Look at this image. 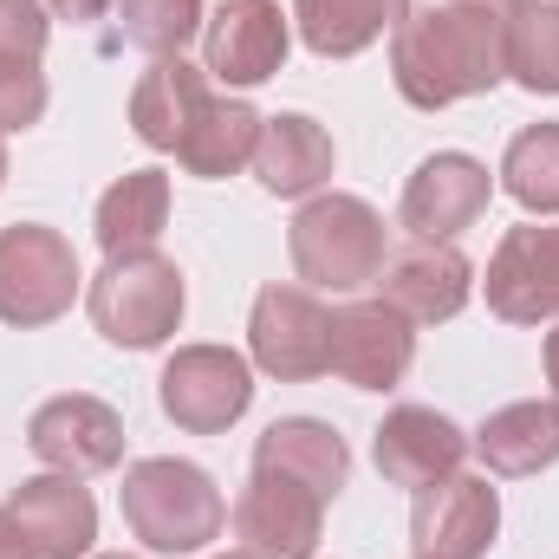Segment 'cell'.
Here are the masks:
<instances>
[{"mask_svg": "<svg viewBox=\"0 0 559 559\" xmlns=\"http://www.w3.org/2000/svg\"><path fill=\"white\" fill-rule=\"evenodd\" d=\"M462 7H488V13H514V7H527V0H462Z\"/></svg>", "mask_w": 559, "mask_h": 559, "instance_id": "33", "label": "cell"}, {"mask_svg": "<svg viewBox=\"0 0 559 559\" xmlns=\"http://www.w3.org/2000/svg\"><path fill=\"white\" fill-rule=\"evenodd\" d=\"M411 13V0H293L299 39L319 59H358L365 46H378L384 33H397Z\"/></svg>", "mask_w": 559, "mask_h": 559, "instance_id": "23", "label": "cell"}, {"mask_svg": "<svg viewBox=\"0 0 559 559\" xmlns=\"http://www.w3.org/2000/svg\"><path fill=\"white\" fill-rule=\"evenodd\" d=\"M209 98H215V79L202 66H189V59H150V72L131 85V131L150 150H169L176 156L182 131L195 124V111Z\"/></svg>", "mask_w": 559, "mask_h": 559, "instance_id": "20", "label": "cell"}, {"mask_svg": "<svg viewBox=\"0 0 559 559\" xmlns=\"http://www.w3.org/2000/svg\"><path fill=\"white\" fill-rule=\"evenodd\" d=\"M332 352V312L312 286H261L254 293V319H248V358L280 378V384H306L325 371Z\"/></svg>", "mask_w": 559, "mask_h": 559, "instance_id": "7", "label": "cell"}, {"mask_svg": "<svg viewBox=\"0 0 559 559\" xmlns=\"http://www.w3.org/2000/svg\"><path fill=\"white\" fill-rule=\"evenodd\" d=\"M0 514L13 521L26 559H85L98 540V501H92V488H79V475L46 468V475L20 481L0 501Z\"/></svg>", "mask_w": 559, "mask_h": 559, "instance_id": "14", "label": "cell"}, {"mask_svg": "<svg viewBox=\"0 0 559 559\" xmlns=\"http://www.w3.org/2000/svg\"><path fill=\"white\" fill-rule=\"evenodd\" d=\"M118 46L150 59H182V46L202 33V0H111Z\"/></svg>", "mask_w": 559, "mask_h": 559, "instance_id": "26", "label": "cell"}, {"mask_svg": "<svg viewBox=\"0 0 559 559\" xmlns=\"http://www.w3.org/2000/svg\"><path fill=\"white\" fill-rule=\"evenodd\" d=\"M156 404H163V417L176 423V429H189V436H222L228 423L248 417L254 371L228 345H182L163 365V378H156Z\"/></svg>", "mask_w": 559, "mask_h": 559, "instance_id": "6", "label": "cell"}, {"mask_svg": "<svg viewBox=\"0 0 559 559\" xmlns=\"http://www.w3.org/2000/svg\"><path fill=\"white\" fill-rule=\"evenodd\" d=\"M163 228H169V176L163 169H131L98 195L92 235L105 254H143V248H156Z\"/></svg>", "mask_w": 559, "mask_h": 559, "instance_id": "24", "label": "cell"}, {"mask_svg": "<svg viewBox=\"0 0 559 559\" xmlns=\"http://www.w3.org/2000/svg\"><path fill=\"white\" fill-rule=\"evenodd\" d=\"M286 254L312 293H365L391 261L384 215L365 195H306L286 228Z\"/></svg>", "mask_w": 559, "mask_h": 559, "instance_id": "3", "label": "cell"}, {"mask_svg": "<svg viewBox=\"0 0 559 559\" xmlns=\"http://www.w3.org/2000/svg\"><path fill=\"white\" fill-rule=\"evenodd\" d=\"M325 527V501L286 475L254 468V481L235 495V540L254 559H312Z\"/></svg>", "mask_w": 559, "mask_h": 559, "instance_id": "15", "label": "cell"}, {"mask_svg": "<svg viewBox=\"0 0 559 559\" xmlns=\"http://www.w3.org/2000/svg\"><path fill=\"white\" fill-rule=\"evenodd\" d=\"M26 449L52 468V475H105L124 462V417L105 404V397H85V391H66V397H46L33 417H26Z\"/></svg>", "mask_w": 559, "mask_h": 559, "instance_id": "10", "label": "cell"}, {"mask_svg": "<svg viewBox=\"0 0 559 559\" xmlns=\"http://www.w3.org/2000/svg\"><path fill=\"white\" fill-rule=\"evenodd\" d=\"M46 13H52V20H72V26H85V20H105V13H111V0H46Z\"/></svg>", "mask_w": 559, "mask_h": 559, "instance_id": "30", "label": "cell"}, {"mask_svg": "<svg viewBox=\"0 0 559 559\" xmlns=\"http://www.w3.org/2000/svg\"><path fill=\"white\" fill-rule=\"evenodd\" d=\"M85 293L79 254L59 228L46 222H13L0 228V325H52L72 312V299Z\"/></svg>", "mask_w": 559, "mask_h": 559, "instance_id": "5", "label": "cell"}, {"mask_svg": "<svg viewBox=\"0 0 559 559\" xmlns=\"http://www.w3.org/2000/svg\"><path fill=\"white\" fill-rule=\"evenodd\" d=\"M293 26L280 13V0H222L215 20H202V72L215 85H267L286 66Z\"/></svg>", "mask_w": 559, "mask_h": 559, "instance_id": "12", "label": "cell"}, {"mask_svg": "<svg viewBox=\"0 0 559 559\" xmlns=\"http://www.w3.org/2000/svg\"><path fill=\"white\" fill-rule=\"evenodd\" d=\"M254 468L286 475V481L312 488L319 501H332V495L345 488V475H352V449H345V436H338L332 423L280 417V423H267V429L254 436Z\"/></svg>", "mask_w": 559, "mask_h": 559, "instance_id": "18", "label": "cell"}, {"mask_svg": "<svg viewBox=\"0 0 559 559\" xmlns=\"http://www.w3.org/2000/svg\"><path fill=\"white\" fill-rule=\"evenodd\" d=\"M411 365H417V325L391 299H352L332 312L325 371H338L352 391H397Z\"/></svg>", "mask_w": 559, "mask_h": 559, "instance_id": "8", "label": "cell"}, {"mask_svg": "<svg viewBox=\"0 0 559 559\" xmlns=\"http://www.w3.org/2000/svg\"><path fill=\"white\" fill-rule=\"evenodd\" d=\"M501 189L527 215H559V124H527L501 156Z\"/></svg>", "mask_w": 559, "mask_h": 559, "instance_id": "27", "label": "cell"}, {"mask_svg": "<svg viewBox=\"0 0 559 559\" xmlns=\"http://www.w3.org/2000/svg\"><path fill=\"white\" fill-rule=\"evenodd\" d=\"M501 540V495L488 488V475H442L417 488L411 508V547L417 559H488Z\"/></svg>", "mask_w": 559, "mask_h": 559, "instance_id": "9", "label": "cell"}, {"mask_svg": "<svg viewBox=\"0 0 559 559\" xmlns=\"http://www.w3.org/2000/svg\"><path fill=\"white\" fill-rule=\"evenodd\" d=\"M338 150H332V131L306 111H280L261 124V143H254V176L267 195H286V202H306L325 189Z\"/></svg>", "mask_w": 559, "mask_h": 559, "instance_id": "19", "label": "cell"}, {"mask_svg": "<svg viewBox=\"0 0 559 559\" xmlns=\"http://www.w3.org/2000/svg\"><path fill=\"white\" fill-rule=\"evenodd\" d=\"M182 306H189L182 267L169 254H156V248L105 254V267L85 286V312H92L98 338L118 345V352H156L182 325Z\"/></svg>", "mask_w": 559, "mask_h": 559, "instance_id": "4", "label": "cell"}, {"mask_svg": "<svg viewBox=\"0 0 559 559\" xmlns=\"http://www.w3.org/2000/svg\"><path fill=\"white\" fill-rule=\"evenodd\" d=\"M508 79L501 59V13L488 7H417L391 33V85L417 111H449L462 98H481Z\"/></svg>", "mask_w": 559, "mask_h": 559, "instance_id": "1", "label": "cell"}, {"mask_svg": "<svg viewBox=\"0 0 559 559\" xmlns=\"http://www.w3.org/2000/svg\"><path fill=\"white\" fill-rule=\"evenodd\" d=\"M501 59L521 92L559 98V0H527L501 13Z\"/></svg>", "mask_w": 559, "mask_h": 559, "instance_id": "25", "label": "cell"}, {"mask_svg": "<svg viewBox=\"0 0 559 559\" xmlns=\"http://www.w3.org/2000/svg\"><path fill=\"white\" fill-rule=\"evenodd\" d=\"M462 455H468V436L429 404H397L371 436V462L391 488H429V481L455 475Z\"/></svg>", "mask_w": 559, "mask_h": 559, "instance_id": "17", "label": "cell"}, {"mask_svg": "<svg viewBox=\"0 0 559 559\" xmlns=\"http://www.w3.org/2000/svg\"><path fill=\"white\" fill-rule=\"evenodd\" d=\"M488 312L508 325H547L559 319V222H521L501 235V248L488 254Z\"/></svg>", "mask_w": 559, "mask_h": 559, "instance_id": "13", "label": "cell"}, {"mask_svg": "<svg viewBox=\"0 0 559 559\" xmlns=\"http://www.w3.org/2000/svg\"><path fill=\"white\" fill-rule=\"evenodd\" d=\"M475 455L495 475H540L559 462V404L554 397H527V404H501L495 417L475 429Z\"/></svg>", "mask_w": 559, "mask_h": 559, "instance_id": "21", "label": "cell"}, {"mask_svg": "<svg viewBox=\"0 0 559 559\" xmlns=\"http://www.w3.org/2000/svg\"><path fill=\"white\" fill-rule=\"evenodd\" d=\"M261 124H267V118H261L254 105H241V98H209V105L195 111V124L182 131V143H176V163H182L189 176H202V182H222V176H235V169L254 163Z\"/></svg>", "mask_w": 559, "mask_h": 559, "instance_id": "22", "label": "cell"}, {"mask_svg": "<svg viewBox=\"0 0 559 559\" xmlns=\"http://www.w3.org/2000/svg\"><path fill=\"white\" fill-rule=\"evenodd\" d=\"M92 559H138V554H92Z\"/></svg>", "mask_w": 559, "mask_h": 559, "instance_id": "35", "label": "cell"}, {"mask_svg": "<svg viewBox=\"0 0 559 559\" xmlns=\"http://www.w3.org/2000/svg\"><path fill=\"white\" fill-rule=\"evenodd\" d=\"M547 384H554V404H559V325L547 332Z\"/></svg>", "mask_w": 559, "mask_h": 559, "instance_id": "32", "label": "cell"}, {"mask_svg": "<svg viewBox=\"0 0 559 559\" xmlns=\"http://www.w3.org/2000/svg\"><path fill=\"white\" fill-rule=\"evenodd\" d=\"M222 559H254V554H222Z\"/></svg>", "mask_w": 559, "mask_h": 559, "instance_id": "36", "label": "cell"}, {"mask_svg": "<svg viewBox=\"0 0 559 559\" xmlns=\"http://www.w3.org/2000/svg\"><path fill=\"white\" fill-rule=\"evenodd\" d=\"M475 293V267L455 241H411L384 261L378 274V299H391L411 325H442L468 306Z\"/></svg>", "mask_w": 559, "mask_h": 559, "instance_id": "16", "label": "cell"}, {"mask_svg": "<svg viewBox=\"0 0 559 559\" xmlns=\"http://www.w3.org/2000/svg\"><path fill=\"white\" fill-rule=\"evenodd\" d=\"M0 182H7V131H0Z\"/></svg>", "mask_w": 559, "mask_h": 559, "instance_id": "34", "label": "cell"}, {"mask_svg": "<svg viewBox=\"0 0 559 559\" xmlns=\"http://www.w3.org/2000/svg\"><path fill=\"white\" fill-rule=\"evenodd\" d=\"M488 195H495V176H488L481 156L436 150V156H423L417 169H411L404 202H397V222L411 228V241H455L462 228L481 222Z\"/></svg>", "mask_w": 559, "mask_h": 559, "instance_id": "11", "label": "cell"}, {"mask_svg": "<svg viewBox=\"0 0 559 559\" xmlns=\"http://www.w3.org/2000/svg\"><path fill=\"white\" fill-rule=\"evenodd\" d=\"M0 559H26V547H20V534H13L7 514H0Z\"/></svg>", "mask_w": 559, "mask_h": 559, "instance_id": "31", "label": "cell"}, {"mask_svg": "<svg viewBox=\"0 0 559 559\" xmlns=\"http://www.w3.org/2000/svg\"><path fill=\"white\" fill-rule=\"evenodd\" d=\"M52 39L46 0H0V66H39Z\"/></svg>", "mask_w": 559, "mask_h": 559, "instance_id": "28", "label": "cell"}, {"mask_svg": "<svg viewBox=\"0 0 559 559\" xmlns=\"http://www.w3.org/2000/svg\"><path fill=\"white\" fill-rule=\"evenodd\" d=\"M39 118H46V72L0 66V131H33Z\"/></svg>", "mask_w": 559, "mask_h": 559, "instance_id": "29", "label": "cell"}, {"mask_svg": "<svg viewBox=\"0 0 559 559\" xmlns=\"http://www.w3.org/2000/svg\"><path fill=\"white\" fill-rule=\"evenodd\" d=\"M124 527L150 554H202L209 540H222L228 527V501L209 481V468L182 462V455H143L124 468Z\"/></svg>", "mask_w": 559, "mask_h": 559, "instance_id": "2", "label": "cell"}]
</instances>
